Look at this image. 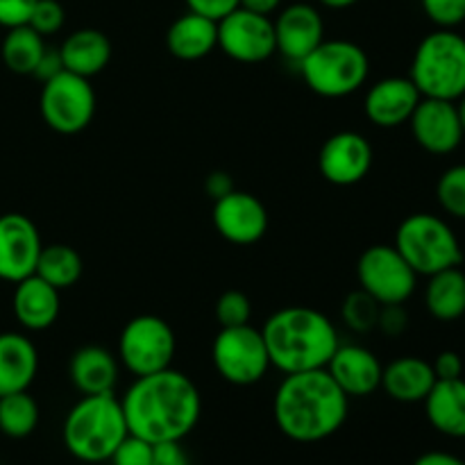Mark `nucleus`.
I'll use <instances>...</instances> for the list:
<instances>
[{
    "instance_id": "nucleus-40",
    "label": "nucleus",
    "mask_w": 465,
    "mask_h": 465,
    "mask_svg": "<svg viewBox=\"0 0 465 465\" xmlns=\"http://www.w3.org/2000/svg\"><path fill=\"white\" fill-rule=\"evenodd\" d=\"M431 368H434L436 380H459V377L463 375L461 357H459L457 352H452V350L440 352L439 357L434 359V363H431Z\"/></svg>"
},
{
    "instance_id": "nucleus-37",
    "label": "nucleus",
    "mask_w": 465,
    "mask_h": 465,
    "mask_svg": "<svg viewBox=\"0 0 465 465\" xmlns=\"http://www.w3.org/2000/svg\"><path fill=\"white\" fill-rule=\"evenodd\" d=\"M36 0H0V27L27 25Z\"/></svg>"
},
{
    "instance_id": "nucleus-7",
    "label": "nucleus",
    "mask_w": 465,
    "mask_h": 465,
    "mask_svg": "<svg viewBox=\"0 0 465 465\" xmlns=\"http://www.w3.org/2000/svg\"><path fill=\"white\" fill-rule=\"evenodd\" d=\"M395 248L416 275H436L461 266L463 250L448 221L434 213H411L395 232Z\"/></svg>"
},
{
    "instance_id": "nucleus-30",
    "label": "nucleus",
    "mask_w": 465,
    "mask_h": 465,
    "mask_svg": "<svg viewBox=\"0 0 465 465\" xmlns=\"http://www.w3.org/2000/svg\"><path fill=\"white\" fill-rule=\"evenodd\" d=\"M39 425V404L27 391L0 395V431L9 439H25Z\"/></svg>"
},
{
    "instance_id": "nucleus-26",
    "label": "nucleus",
    "mask_w": 465,
    "mask_h": 465,
    "mask_svg": "<svg viewBox=\"0 0 465 465\" xmlns=\"http://www.w3.org/2000/svg\"><path fill=\"white\" fill-rule=\"evenodd\" d=\"M427 420L450 439H465V380H436L425 398Z\"/></svg>"
},
{
    "instance_id": "nucleus-2",
    "label": "nucleus",
    "mask_w": 465,
    "mask_h": 465,
    "mask_svg": "<svg viewBox=\"0 0 465 465\" xmlns=\"http://www.w3.org/2000/svg\"><path fill=\"white\" fill-rule=\"evenodd\" d=\"M348 411L350 398L325 368L284 375L272 400L277 427L295 443L334 436L348 420Z\"/></svg>"
},
{
    "instance_id": "nucleus-18",
    "label": "nucleus",
    "mask_w": 465,
    "mask_h": 465,
    "mask_svg": "<svg viewBox=\"0 0 465 465\" xmlns=\"http://www.w3.org/2000/svg\"><path fill=\"white\" fill-rule=\"evenodd\" d=\"M422 100L420 91L411 82V77L393 75L375 82L366 91L363 98V112L366 118L377 127L393 130V127L409 123L411 114L416 112L418 103Z\"/></svg>"
},
{
    "instance_id": "nucleus-36",
    "label": "nucleus",
    "mask_w": 465,
    "mask_h": 465,
    "mask_svg": "<svg viewBox=\"0 0 465 465\" xmlns=\"http://www.w3.org/2000/svg\"><path fill=\"white\" fill-rule=\"evenodd\" d=\"M154 445L148 443V440L139 439L134 434H127L125 439L121 440L116 450L112 454V465H150L153 463Z\"/></svg>"
},
{
    "instance_id": "nucleus-24",
    "label": "nucleus",
    "mask_w": 465,
    "mask_h": 465,
    "mask_svg": "<svg viewBox=\"0 0 465 465\" xmlns=\"http://www.w3.org/2000/svg\"><path fill=\"white\" fill-rule=\"evenodd\" d=\"M59 54H62L64 71L91 80L107 68L112 59V41L95 27H82L64 39V44L59 45Z\"/></svg>"
},
{
    "instance_id": "nucleus-4",
    "label": "nucleus",
    "mask_w": 465,
    "mask_h": 465,
    "mask_svg": "<svg viewBox=\"0 0 465 465\" xmlns=\"http://www.w3.org/2000/svg\"><path fill=\"white\" fill-rule=\"evenodd\" d=\"M130 434L121 400L114 393L84 395L64 420V445L82 463L109 461Z\"/></svg>"
},
{
    "instance_id": "nucleus-5",
    "label": "nucleus",
    "mask_w": 465,
    "mask_h": 465,
    "mask_svg": "<svg viewBox=\"0 0 465 465\" xmlns=\"http://www.w3.org/2000/svg\"><path fill=\"white\" fill-rule=\"evenodd\" d=\"M409 77L422 98L457 103L465 95V36L436 30L418 44Z\"/></svg>"
},
{
    "instance_id": "nucleus-12",
    "label": "nucleus",
    "mask_w": 465,
    "mask_h": 465,
    "mask_svg": "<svg viewBox=\"0 0 465 465\" xmlns=\"http://www.w3.org/2000/svg\"><path fill=\"white\" fill-rule=\"evenodd\" d=\"M218 23V48L239 64H262L277 53L271 16L236 7Z\"/></svg>"
},
{
    "instance_id": "nucleus-33",
    "label": "nucleus",
    "mask_w": 465,
    "mask_h": 465,
    "mask_svg": "<svg viewBox=\"0 0 465 465\" xmlns=\"http://www.w3.org/2000/svg\"><path fill=\"white\" fill-rule=\"evenodd\" d=\"M252 318V302L243 291H225L216 302V321L221 327L250 325Z\"/></svg>"
},
{
    "instance_id": "nucleus-15",
    "label": "nucleus",
    "mask_w": 465,
    "mask_h": 465,
    "mask_svg": "<svg viewBox=\"0 0 465 465\" xmlns=\"http://www.w3.org/2000/svg\"><path fill=\"white\" fill-rule=\"evenodd\" d=\"M212 221L225 241L234 245H252L268 232V209L257 195L234 189L221 200H213Z\"/></svg>"
},
{
    "instance_id": "nucleus-19",
    "label": "nucleus",
    "mask_w": 465,
    "mask_h": 465,
    "mask_svg": "<svg viewBox=\"0 0 465 465\" xmlns=\"http://www.w3.org/2000/svg\"><path fill=\"white\" fill-rule=\"evenodd\" d=\"M331 380L348 398H368L381 389L384 366L372 350L354 343H341L325 366Z\"/></svg>"
},
{
    "instance_id": "nucleus-3",
    "label": "nucleus",
    "mask_w": 465,
    "mask_h": 465,
    "mask_svg": "<svg viewBox=\"0 0 465 465\" xmlns=\"http://www.w3.org/2000/svg\"><path fill=\"white\" fill-rule=\"evenodd\" d=\"M271 366L284 375L325 368L341 345L339 330L322 312L312 307H284L262 327Z\"/></svg>"
},
{
    "instance_id": "nucleus-38",
    "label": "nucleus",
    "mask_w": 465,
    "mask_h": 465,
    "mask_svg": "<svg viewBox=\"0 0 465 465\" xmlns=\"http://www.w3.org/2000/svg\"><path fill=\"white\" fill-rule=\"evenodd\" d=\"M407 322L409 318L402 304H381L377 327H380L386 336H400L407 330Z\"/></svg>"
},
{
    "instance_id": "nucleus-39",
    "label": "nucleus",
    "mask_w": 465,
    "mask_h": 465,
    "mask_svg": "<svg viewBox=\"0 0 465 465\" xmlns=\"http://www.w3.org/2000/svg\"><path fill=\"white\" fill-rule=\"evenodd\" d=\"M184 3L191 12L203 14V16L213 18V21H221L225 14L239 7V0H184Z\"/></svg>"
},
{
    "instance_id": "nucleus-8",
    "label": "nucleus",
    "mask_w": 465,
    "mask_h": 465,
    "mask_svg": "<svg viewBox=\"0 0 465 465\" xmlns=\"http://www.w3.org/2000/svg\"><path fill=\"white\" fill-rule=\"evenodd\" d=\"M175 352V331L163 318L153 313L132 318L118 339V363H123L134 377L166 371L171 368Z\"/></svg>"
},
{
    "instance_id": "nucleus-29",
    "label": "nucleus",
    "mask_w": 465,
    "mask_h": 465,
    "mask_svg": "<svg viewBox=\"0 0 465 465\" xmlns=\"http://www.w3.org/2000/svg\"><path fill=\"white\" fill-rule=\"evenodd\" d=\"M45 48L48 45L39 32L32 30L30 25H18L9 27L7 35H5L3 45H0V57H3L5 66L16 75H32Z\"/></svg>"
},
{
    "instance_id": "nucleus-42",
    "label": "nucleus",
    "mask_w": 465,
    "mask_h": 465,
    "mask_svg": "<svg viewBox=\"0 0 465 465\" xmlns=\"http://www.w3.org/2000/svg\"><path fill=\"white\" fill-rule=\"evenodd\" d=\"M62 71H64V62H62V54H59V48H45V53L41 54L39 64H36L32 75L39 77L41 82H48L50 77L59 75Z\"/></svg>"
},
{
    "instance_id": "nucleus-31",
    "label": "nucleus",
    "mask_w": 465,
    "mask_h": 465,
    "mask_svg": "<svg viewBox=\"0 0 465 465\" xmlns=\"http://www.w3.org/2000/svg\"><path fill=\"white\" fill-rule=\"evenodd\" d=\"M380 309L381 304L372 295L357 289L345 298L343 307H341V316H343V322L352 331H357V334H371L372 330H377Z\"/></svg>"
},
{
    "instance_id": "nucleus-16",
    "label": "nucleus",
    "mask_w": 465,
    "mask_h": 465,
    "mask_svg": "<svg viewBox=\"0 0 465 465\" xmlns=\"http://www.w3.org/2000/svg\"><path fill=\"white\" fill-rule=\"evenodd\" d=\"M416 143L430 154H452L463 143V125L457 103L439 98H422L409 118Z\"/></svg>"
},
{
    "instance_id": "nucleus-43",
    "label": "nucleus",
    "mask_w": 465,
    "mask_h": 465,
    "mask_svg": "<svg viewBox=\"0 0 465 465\" xmlns=\"http://www.w3.org/2000/svg\"><path fill=\"white\" fill-rule=\"evenodd\" d=\"M204 191L212 200H221L223 195H227L230 191H234V180H232L230 173L225 171H213L209 173L207 180H204Z\"/></svg>"
},
{
    "instance_id": "nucleus-17",
    "label": "nucleus",
    "mask_w": 465,
    "mask_h": 465,
    "mask_svg": "<svg viewBox=\"0 0 465 465\" xmlns=\"http://www.w3.org/2000/svg\"><path fill=\"white\" fill-rule=\"evenodd\" d=\"M275 25L277 53L289 62L300 64L316 45L325 41V21L313 5L293 3L280 9Z\"/></svg>"
},
{
    "instance_id": "nucleus-9",
    "label": "nucleus",
    "mask_w": 465,
    "mask_h": 465,
    "mask_svg": "<svg viewBox=\"0 0 465 465\" xmlns=\"http://www.w3.org/2000/svg\"><path fill=\"white\" fill-rule=\"evenodd\" d=\"M39 112L45 125L57 134H80L95 116V91L89 77L62 71L44 82Z\"/></svg>"
},
{
    "instance_id": "nucleus-46",
    "label": "nucleus",
    "mask_w": 465,
    "mask_h": 465,
    "mask_svg": "<svg viewBox=\"0 0 465 465\" xmlns=\"http://www.w3.org/2000/svg\"><path fill=\"white\" fill-rule=\"evenodd\" d=\"M321 5H325V7L330 9H345V7H352L354 3H359V0H318Z\"/></svg>"
},
{
    "instance_id": "nucleus-22",
    "label": "nucleus",
    "mask_w": 465,
    "mask_h": 465,
    "mask_svg": "<svg viewBox=\"0 0 465 465\" xmlns=\"http://www.w3.org/2000/svg\"><path fill=\"white\" fill-rule=\"evenodd\" d=\"M166 48L182 62H198L218 48V23L189 9L168 27Z\"/></svg>"
},
{
    "instance_id": "nucleus-44",
    "label": "nucleus",
    "mask_w": 465,
    "mask_h": 465,
    "mask_svg": "<svg viewBox=\"0 0 465 465\" xmlns=\"http://www.w3.org/2000/svg\"><path fill=\"white\" fill-rule=\"evenodd\" d=\"M239 7L250 9L254 14H263V16H271V14L280 12L282 0H239Z\"/></svg>"
},
{
    "instance_id": "nucleus-45",
    "label": "nucleus",
    "mask_w": 465,
    "mask_h": 465,
    "mask_svg": "<svg viewBox=\"0 0 465 465\" xmlns=\"http://www.w3.org/2000/svg\"><path fill=\"white\" fill-rule=\"evenodd\" d=\"M413 465H465V461L450 452H427L418 457Z\"/></svg>"
},
{
    "instance_id": "nucleus-13",
    "label": "nucleus",
    "mask_w": 465,
    "mask_h": 465,
    "mask_svg": "<svg viewBox=\"0 0 465 465\" xmlns=\"http://www.w3.org/2000/svg\"><path fill=\"white\" fill-rule=\"evenodd\" d=\"M44 243L32 218L9 212L0 216V280L16 284L35 275Z\"/></svg>"
},
{
    "instance_id": "nucleus-23",
    "label": "nucleus",
    "mask_w": 465,
    "mask_h": 465,
    "mask_svg": "<svg viewBox=\"0 0 465 465\" xmlns=\"http://www.w3.org/2000/svg\"><path fill=\"white\" fill-rule=\"evenodd\" d=\"M434 384V368L420 357H400L384 366V372H381V389L395 402H425Z\"/></svg>"
},
{
    "instance_id": "nucleus-20",
    "label": "nucleus",
    "mask_w": 465,
    "mask_h": 465,
    "mask_svg": "<svg viewBox=\"0 0 465 465\" xmlns=\"http://www.w3.org/2000/svg\"><path fill=\"white\" fill-rule=\"evenodd\" d=\"M59 309H62L59 291L45 280H41L39 275H30L14 284L12 312L23 330H48L57 322Z\"/></svg>"
},
{
    "instance_id": "nucleus-41",
    "label": "nucleus",
    "mask_w": 465,
    "mask_h": 465,
    "mask_svg": "<svg viewBox=\"0 0 465 465\" xmlns=\"http://www.w3.org/2000/svg\"><path fill=\"white\" fill-rule=\"evenodd\" d=\"M150 465H191L184 448L180 443H159L154 445L153 463Z\"/></svg>"
},
{
    "instance_id": "nucleus-35",
    "label": "nucleus",
    "mask_w": 465,
    "mask_h": 465,
    "mask_svg": "<svg viewBox=\"0 0 465 465\" xmlns=\"http://www.w3.org/2000/svg\"><path fill=\"white\" fill-rule=\"evenodd\" d=\"M427 18L440 30H454L465 21V0H420Z\"/></svg>"
},
{
    "instance_id": "nucleus-47",
    "label": "nucleus",
    "mask_w": 465,
    "mask_h": 465,
    "mask_svg": "<svg viewBox=\"0 0 465 465\" xmlns=\"http://www.w3.org/2000/svg\"><path fill=\"white\" fill-rule=\"evenodd\" d=\"M457 109H459V118H461L463 134H465V95H463V98H459V100H457Z\"/></svg>"
},
{
    "instance_id": "nucleus-28",
    "label": "nucleus",
    "mask_w": 465,
    "mask_h": 465,
    "mask_svg": "<svg viewBox=\"0 0 465 465\" xmlns=\"http://www.w3.org/2000/svg\"><path fill=\"white\" fill-rule=\"evenodd\" d=\"M82 272H84V263H82L80 252L75 248L66 243H53L41 248L35 275H39L41 280H45L57 291L75 286Z\"/></svg>"
},
{
    "instance_id": "nucleus-1",
    "label": "nucleus",
    "mask_w": 465,
    "mask_h": 465,
    "mask_svg": "<svg viewBox=\"0 0 465 465\" xmlns=\"http://www.w3.org/2000/svg\"><path fill=\"white\" fill-rule=\"evenodd\" d=\"M127 431L148 443H180L195 430L203 398L189 375L180 371L136 377L121 400Z\"/></svg>"
},
{
    "instance_id": "nucleus-34",
    "label": "nucleus",
    "mask_w": 465,
    "mask_h": 465,
    "mask_svg": "<svg viewBox=\"0 0 465 465\" xmlns=\"http://www.w3.org/2000/svg\"><path fill=\"white\" fill-rule=\"evenodd\" d=\"M64 21H66V12L57 0H36L27 25L45 39L50 35H57L64 27Z\"/></svg>"
},
{
    "instance_id": "nucleus-32",
    "label": "nucleus",
    "mask_w": 465,
    "mask_h": 465,
    "mask_svg": "<svg viewBox=\"0 0 465 465\" xmlns=\"http://www.w3.org/2000/svg\"><path fill=\"white\" fill-rule=\"evenodd\" d=\"M436 198L445 213L465 221V163L448 168L436 184Z\"/></svg>"
},
{
    "instance_id": "nucleus-11",
    "label": "nucleus",
    "mask_w": 465,
    "mask_h": 465,
    "mask_svg": "<svg viewBox=\"0 0 465 465\" xmlns=\"http://www.w3.org/2000/svg\"><path fill=\"white\" fill-rule=\"evenodd\" d=\"M359 289L380 304H404L418 286V275L404 262L395 245L377 243L361 252L357 262Z\"/></svg>"
},
{
    "instance_id": "nucleus-27",
    "label": "nucleus",
    "mask_w": 465,
    "mask_h": 465,
    "mask_svg": "<svg viewBox=\"0 0 465 465\" xmlns=\"http://www.w3.org/2000/svg\"><path fill=\"white\" fill-rule=\"evenodd\" d=\"M425 307L436 321L452 322L465 313V272L461 268H448L430 275L425 289Z\"/></svg>"
},
{
    "instance_id": "nucleus-6",
    "label": "nucleus",
    "mask_w": 465,
    "mask_h": 465,
    "mask_svg": "<svg viewBox=\"0 0 465 465\" xmlns=\"http://www.w3.org/2000/svg\"><path fill=\"white\" fill-rule=\"evenodd\" d=\"M302 80L322 98H345L366 84L371 59L366 50L348 39H325L298 64Z\"/></svg>"
},
{
    "instance_id": "nucleus-14",
    "label": "nucleus",
    "mask_w": 465,
    "mask_h": 465,
    "mask_svg": "<svg viewBox=\"0 0 465 465\" xmlns=\"http://www.w3.org/2000/svg\"><path fill=\"white\" fill-rule=\"evenodd\" d=\"M372 153L371 141L352 130L331 134L318 153V171L330 184L352 186L359 184L371 173Z\"/></svg>"
},
{
    "instance_id": "nucleus-25",
    "label": "nucleus",
    "mask_w": 465,
    "mask_h": 465,
    "mask_svg": "<svg viewBox=\"0 0 465 465\" xmlns=\"http://www.w3.org/2000/svg\"><path fill=\"white\" fill-rule=\"evenodd\" d=\"M68 375L82 395L114 393L118 381V357L98 345H84L71 357Z\"/></svg>"
},
{
    "instance_id": "nucleus-10",
    "label": "nucleus",
    "mask_w": 465,
    "mask_h": 465,
    "mask_svg": "<svg viewBox=\"0 0 465 465\" xmlns=\"http://www.w3.org/2000/svg\"><path fill=\"white\" fill-rule=\"evenodd\" d=\"M212 361L218 375L234 386H252L271 368L262 330L250 325L221 327L212 345Z\"/></svg>"
},
{
    "instance_id": "nucleus-21",
    "label": "nucleus",
    "mask_w": 465,
    "mask_h": 465,
    "mask_svg": "<svg viewBox=\"0 0 465 465\" xmlns=\"http://www.w3.org/2000/svg\"><path fill=\"white\" fill-rule=\"evenodd\" d=\"M39 371L36 345L21 331L0 334V395L27 391Z\"/></svg>"
}]
</instances>
